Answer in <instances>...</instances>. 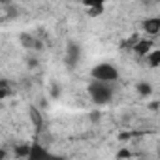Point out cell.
I'll return each mask as SVG.
<instances>
[{"instance_id": "1", "label": "cell", "mask_w": 160, "mask_h": 160, "mask_svg": "<svg viewBox=\"0 0 160 160\" xmlns=\"http://www.w3.org/2000/svg\"><path fill=\"white\" fill-rule=\"evenodd\" d=\"M113 94H115V87L113 83H108V81H98V79H92L91 85H89V96L94 104L98 106H106L113 100Z\"/></svg>"}, {"instance_id": "5", "label": "cell", "mask_w": 160, "mask_h": 160, "mask_svg": "<svg viewBox=\"0 0 160 160\" xmlns=\"http://www.w3.org/2000/svg\"><path fill=\"white\" fill-rule=\"evenodd\" d=\"M79 58H81V47H79L77 43H70L68 45V51H66V62L70 66H75L79 62Z\"/></svg>"}, {"instance_id": "10", "label": "cell", "mask_w": 160, "mask_h": 160, "mask_svg": "<svg viewBox=\"0 0 160 160\" xmlns=\"http://www.w3.org/2000/svg\"><path fill=\"white\" fill-rule=\"evenodd\" d=\"M128 154H130V152H128V151H121V152H119V154H117V156H128Z\"/></svg>"}, {"instance_id": "6", "label": "cell", "mask_w": 160, "mask_h": 160, "mask_svg": "<svg viewBox=\"0 0 160 160\" xmlns=\"http://www.w3.org/2000/svg\"><path fill=\"white\" fill-rule=\"evenodd\" d=\"M134 51H136L139 57H147V55L152 51V40H151V38H145V40H138V38H136Z\"/></svg>"}, {"instance_id": "11", "label": "cell", "mask_w": 160, "mask_h": 160, "mask_svg": "<svg viewBox=\"0 0 160 160\" xmlns=\"http://www.w3.org/2000/svg\"><path fill=\"white\" fill-rule=\"evenodd\" d=\"M158 156H160V149H158Z\"/></svg>"}, {"instance_id": "9", "label": "cell", "mask_w": 160, "mask_h": 160, "mask_svg": "<svg viewBox=\"0 0 160 160\" xmlns=\"http://www.w3.org/2000/svg\"><path fill=\"white\" fill-rule=\"evenodd\" d=\"M85 8H98V10H104V4L108 0H81Z\"/></svg>"}, {"instance_id": "8", "label": "cell", "mask_w": 160, "mask_h": 160, "mask_svg": "<svg viewBox=\"0 0 160 160\" xmlns=\"http://www.w3.org/2000/svg\"><path fill=\"white\" fill-rule=\"evenodd\" d=\"M136 91H138L141 96H151L152 87H151V83H147V81H139V83L136 85Z\"/></svg>"}, {"instance_id": "4", "label": "cell", "mask_w": 160, "mask_h": 160, "mask_svg": "<svg viewBox=\"0 0 160 160\" xmlns=\"http://www.w3.org/2000/svg\"><path fill=\"white\" fill-rule=\"evenodd\" d=\"M51 152L47 151V147L45 145H40V143H32L30 147H28V160H40V158H45V156H49Z\"/></svg>"}, {"instance_id": "2", "label": "cell", "mask_w": 160, "mask_h": 160, "mask_svg": "<svg viewBox=\"0 0 160 160\" xmlns=\"http://www.w3.org/2000/svg\"><path fill=\"white\" fill-rule=\"evenodd\" d=\"M91 77L98 79V81H108V83H115L119 79V70L115 64L111 62H98L91 68Z\"/></svg>"}, {"instance_id": "3", "label": "cell", "mask_w": 160, "mask_h": 160, "mask_svg": "<svg viewBox=\"0 0 160 160\" xmlns=\"http://www.w3.org/2000/svg\"><path fill=\"white\" fill-rule=\"evenodd\" d=\"M141 28H143V32H145L149 38L160 34V15H158V17H147V19L141 23Z\"/></svg>"}, {"instance_id": "7", "label": "cell", "mask_w": 160, "mask_h": 160, "mask_svg": "<svg viewBox=\"0 0 160 160\" xmlns=\"http://www.w3.org/2000/svg\"><path fill=\"white\" fill-rule=\"evenodd\" d=\"M147 62H149V66H152V68L160 66V47L154 49V51H151V53L147 55Z\"/></svg>"}]
</instances>
